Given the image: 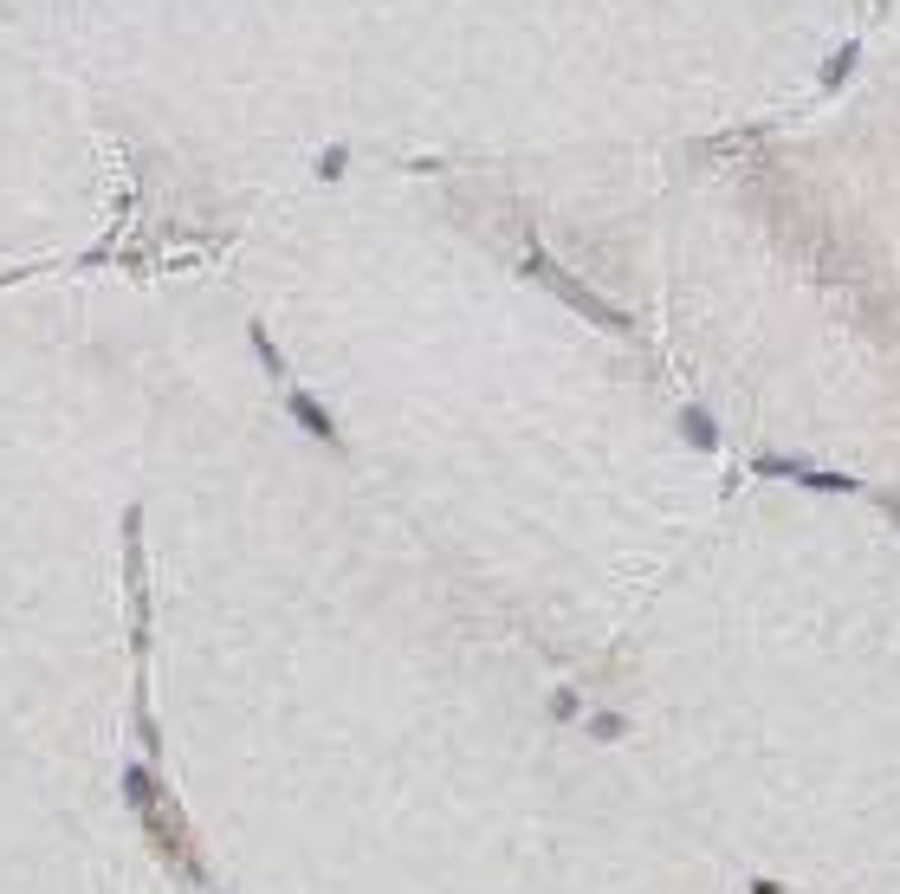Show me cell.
I'll list each match as a JSON object with an SVG mask.
<instances>
[{"mask_svg":"<svg viewBox=\"0 0 900 894\" xmlns=\"http://www.w3.org/2000/svg\"><path fill=\"white\" fill-rule=\"evenodd\" d=\"M389 117L499 143L687 149L823 85L855 0H324Z\"/></svg>","mask_w":900,"mask_h":894,"instance_id":"obj_1","label":"cell"},{"mask_svg":"<svg viewBox=\"0 0 900 894\" xmlns=\"http://www.w3.org/2000/svg\"><path fill=\"white\" fill-rule=\"evenodd\" d=\"M894 13H900V0H894Z\"/></svg>","mask_w":900,"mask_h":894,"instance_id":"obj_2","label":"cell"}]
</instances>
